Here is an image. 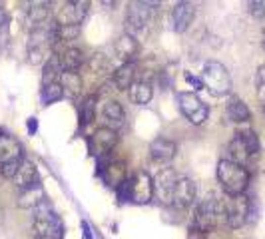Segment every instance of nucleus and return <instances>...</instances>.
<instances>
[{
    "label": "nucleus",
    "instance_id": "35",
    "mask_svg": "<svg viewBox=\"0 0 265 239\" xmlns=\"http://www.w3.org/2000/svg\"><path fill=\"white\" fill-rule=\"evenodd\" d=\"M116 194H118V200L124 204V202H130V177L120 185L116 187Z\"/></svg>",
    "mask_w": 265,
    "mask_h": 239
},
{
    "label": "nucleus",
    "instance_id": "18",
    "mask_svg": "<svg viewBox=\"0 0 265 239\" xmlns=\"http://www.w3.org/2000/svg\"><path fill=\"white\" fill-rule=\"evenodd\" d=\"M58 60L62 64V70H70V72H76L86 64V56L78 46H68L64 52L58 54Z\"/></svg>",
    "mask_w": 265,
    "mask_h": 239
},
{
    "label": "nucleus",
    "instance_id": "15",
    "mask_svg": "<svg viewBox=\"0 0 265 239\" xmlns=\"http://www.w3.org/2000/svg\"><path fill=\"white\" fill-rule=\"evenodd\" d=\"M44 202H46V189H44V185L40 181H36V183L24 187L20 192L16 204H18V207H22V209H36Z\"/></svg>",
    "mask_w": 265,
    "mask_h": 239
},
{
    "label": "nucleus",
    "instance_id": "3",
    "mask_svg": "<svg viewBox=\"0 0 265 239\" xmlns=\"http://www.w3.org/2000/svg\"><path fill=\"white\" fill-rule=\"evenodd\" d=\"M201 82L211 96L219 98V96H228L232 92V76H230L228 68L217 60H209L203 64Z\"/></svg>",
    "mask_w": 265,
    "mask_h": 239
},
{
    "label": "nucleus",
    "instance_id": "36",
    "mask_svg": "<svg viewBox=\"0 0 265 239\" xmlns=\"http://www.w3.org/2000/svg\"><path fill=\"white\" fill-rule=\"evenodd\" d=\"M249 12H251L253 16H265L263 2H251V4H249Z\"/></svg>",
    "mask_w": 265,
    "mask_h": 239
},
{
    "label": "nucleus",
    "instance_id": "32",
    "mask_svg": "<svg viewBox=\"0 0 265 239\" xmlns=\"http://www.w3.org/2000/svg\"><path fill=\"white\" fill-rule=\"evenodd\" d=\"M86 64L90 66V72H92V74H102V72H108V70H110V62H108V58H106L102 52L92 54L90 60H86Z\"/></svg>",
    "mask_w": 265,
    "mask_h": 239
},
{
    "label": "nucleus",
    "instance_id": "39",
    "mask_svg": "<svg viewBox=\"0 0 265 239\" xmlns=\"http://www.w3.org/2000/svg\"><path fill=\"white\" fill-rule=\"evenodd\" d=\"M26 128H28V132H30V136H34V134L38 132V120H36V118H28V120H26Z\"/></svg>",
    "mask_w": 265,
    "mask_h": 239
},
{
    "label": "nucleus",
    "instance_id": "5",
    "mask_svg": "<svg viewBox=\"0 0 265 239\" xmlns=\"http://www.w3.org/2000/svg\"><path fill=\"white\" fill-rule=\"evenodd\" d=\"M152 6H158V2H132L130 4L126 20H124L126 34L138 38L146 30V26L150 22V16H152Z\"/></svg>",
    "mask_w": 265,
    "mask_h": 239
},
{
    "label": "nucleus",
    "instance_id": "26",
    "mask_svg": "<svg viewBox=\"0 0 265 239\" xmlns=\"http://www.w3.org/2000/svg\"><path fill=\"white\" fill-rule=\"evenodd\" d=\"M62 64L58 60V54H52L48 58V62L44 64V72H42V86H50V84H56L60 74H62Z\"/></svg>",
    "mask_w": 265,
    "mask_h": 239
},
{
    "label": "nucleus",
    "instance_id": "4",
    "mask_svg": "<svg viewBox=\"0 0 265 239\" xmlns=\"http://www.w3.org/2000/svg\"><path fill=\"white\" fill-rule=\"evenodd\" d=\"M224 215V204H219L213 198H207L198 205L194 215V231L196 233H207L217 227L219 217ZM226 217V215H224Z\"/></svg>",
    "mask_w": 265,
    "mask_h": 239
},
{
    "label": "nucleus",
    "instance_id": "22",
    "mask_svg": "<svg viewBox=\"0 0 265 239\" xmlns=\"http://www.w3.org/2000/svg\"><path fill=\"white\" fill-rule=\"evenodd\" d=\"M12 160H22V148L16 139L4 136L0 139V164L12 162Z\"/></svg>",
    "mask_w": 265,
    "mask_h": 239
},
{
    "label": "nucleus",
    "instance_id": "40",
    "mask_svg": "<svg viewBox=\"0 0 265 239\" xmlns=\"http://www.w3.org/2000/svg\"><path fill=\"white\" fill-rule=\"evenodd\" d=\"M82 237L84 239H94L92 237V233H90V227H88V223H86V221H82Z\"/></svg>",
    "mask_w": 265,
    "mask_h": 239
},
{
    "label": "nucleus",
    "instance_id": "41",
    "mask_svg": "<svg viewBox=\"0 0 265 239\" xmlns=\"http://www.w3.org/2000/svg\"><path fill=\"white\" fill-rule=\"evenodd\" d=\"M257 98H259L261 108H263V112H265V86H259V88H257Z\"/></svg>",
    "mask_w": 265,
    "mask_h": 239
},
{
    "label": "nucleus",
    "instance_id": "23",
    "mask_svg": "<svg viewBox=\"0 0 265 239\" xmlns=\"http://www.w3.org/2000/svg\"><path fill=\"white\" fill-rule=\"evenodd\" d=\"M78 118H80V126L86 128L96 120V96L88 94L80 106H78Z\"/></svg>",
    "mask_w": 265,
    "mask_h": 239
},
{
    "label": "nucleus",
    "instance_id": "20",
    "mask_svg": "<svg viewBox=\"0 0 265 239\" xmlns=\"http://www.w3.org/2000/svg\"><path fill=\"white\" fill-rule=\"evenodd\" d=\"M226 112H228V118H230L232 122H235V124H245V122H249V118H251V112H249L247 104L243 102L241 98H237V96L230 98Z\"/></svg>",
    "mask_w": 265,
    "mask_h": 239
},
{
    "label": "nucleus",
    "instance_id": "38",
    "mask_svg": "<svg viewBox=\"0 0 265 239\" xmlns=\"http://www.w3.org/2000/svg\"><path fill=\"white\" fill-rule=\"evenodd\" d=\"M255 86H265V64H261L255 72Z\"/></svg>",
    "mask_w": 265,
    "mask_h": 239
},
{
    "label": "nucleus",
    "instance_id": "12",
    "mask_svg": "<svg viewBox=\"0 0 265 239\" xmlns=\"http://www.w3.org/2000/svg\"><path fill=\"white\" fill-rule=\"evenodd\" d=\"M196 183L194 179L190 177H178L175 181V189H173V200H171V205L178 207V209H188L190 205H194L196 202Z\"/></svg>",
    "mask_w": 265,
    "mask_h": 239
},
{
    "label": "nucleus",
    "instance_id": "17",
    "mask_svg": "<svg viewBox=\"0 0 265 239\" xmlns=\"http://www.w3.org/2000/svg\"><path fill=\"white\" fill-rule=\"evenodd\" d=\"M100 177H104L108 185H112V187H120V185L128 179V170H126V164H124V162H120V160H114V162L110 160L108 168L104 170V173H102Z\"/></svg>",
    "mask_w": 265,
    "mask_h": 239
},
{
    "label": "nucleus",
    "instance_id": "13",
    "mask_svg": "<svg viewBox=\"0 0 265 239\" xmlns=\"http://www.w3.org/2000/svg\"><path fill=\"white\" fill-rule=\"evenodd\" d=\"M194 16H196L194 4H190V2H178V4L171 8V28H173L178 34H184V32L192 26Z\"/></svg>",
    "mask_w": 265,
    "mask_h": 239
},
{
    "label": "nucleus",
    "instance_id": "44",
    "mask_svg": "<svg viewBox=\"0 0 265 239\" xmlns=\"http://www.w3.org/2000/svg\"><path fill=\"white\" fill-rule=\"evenodd\" d=\"M194 239H203V237H199V235H196V237H194Z\"/></svg>",
    "mask_w": 265,
    "mask_h": 239
},
{
    "label": "nucleus",
    "instance_id": "8",
    "mask_svg": "<svg viewBox=\"0 0 265 239\" xmlns=\"http://www.w3.org/2000/svg\"><path fill=\"white\" fill-rule=\"evenodd\" d=\"M247 213H249V198L243 196H228L224 202V215L226 223L232 229H239L243 223H247Z\"/></svg>",
    "mask_w": 265,
    "mask_h": 239
},
{
    "label": "nucleus",
    "instance_id": "24",
    "mask_svg": "<svg viewBox=\"0 0 265 239\" xmlns=\"http://www.w3.org/2000/svg\"><path fill=\"white\" fill-rule=\"evenodd\" d=\"M58 84L62 86L64 94H70V96H78L82 92V76L78 72H70V70H64L58 78Z\"/></svg>",
    "mask_w": 265,
    "mask_h": 239
},
{
    "label": "nucleus",
    "instance_id": "43",
    "mask_svg": "<svg viewBox=\"0 0 265 239\" xmlns=\"http://www.w3.org/2000/svg\"><path fill=\"white\" fill-rule=\"evenodd\" d=\"M2 137H4V134H2V130H0V139H2Z\"/></svg>",
    "mask_w": 265,
    "mask_h": 239
},
{
    "label": "nucleus",
    "instance_id": "29",
    "mask_svg": "<svg viewBox=\"0 0 265 239\" xmlns=\"http://www.w3.org/2000/svg\"><path fill=\"white\" fill-rule=\"evenodd\" d=\"M102 112H104V118L110 120V124L118 126V124L124 122V108H122V104L118 102V100H106Z\"/></svg>",
    "mask_w": 265,
    "mask_h": 239
},
{
    "label": "nucleus",
    "instance_id": "42",
    "mask_svg": "<svg viewBox=\"0 0 265 239\" xmlns=\"http://www.w3.org/2000/svg\"><path fill=\"white\" fill-rule=\"evenodd\" d=\"M6 22H8V20H6V14H4V10L0 8V28H2V26H4Z\"/></svg>",
    "mask_w": 265,
    "mask_h": 239
},
{
    "label": "nucleus",
    "instance_id": "21",
    "mask_svg": "<svg viewBox=\"0 0 265 239\" xmlns=\"http://www.w3.org/2000/svg\"><path fill=\"white\" fill-rule=\"evenodd\" d=\"M152 96H154V88L148 80H136L130 88V100L136 106H146V104L152 102Z\"/></svg>",
    "mask_w": 265,
    "mask_h": 239
},
{
    "label": "nucleus",
    "instance_id": "19",
    "mask_svg": "<svg viewBox=\"0 0 265 239\" xmlns=\"http://www.w3.org/2000/svg\"><path fill=\"white\" fill-rule=\"evenodd\" d=\"M112 82L118 90H130L136 82V64H122L114 70Z\"/></svg>",
    "mask_w": 265,
    "mask_h": 239
},
{
    "label": "nucleus",
    "instance_id": "6",
    "mask_svg": "<svg viewBox=\"0 0 265 239\" xmlns=\"http://www.w3.org/2000/svg\"><path fill=\"white\" fill-rule=\"evenodd\" d=\"M88 6L90 4L86 0H68V2H62L52 12L54 22L58 26H80L82 20L86 18Z\"/></svg>",
    "mask_w": 265,
    "mask_h": 239
},
{
    "label": "nucleus",
    "instance_id": "28",
    "mask_svg": "<svg viewBox=\"0 0 265 239\" xmlns=\"http://www.w3.org/2000/svg\"><path fill=\"white\" fill-rule=\"evenodd\" d=\"M14 181H16V185L22 187V189L28 187V185H32V183H36V181H40V179H38L36 166H34L32 162H22V166H20V170L16 173Z\"/></svg>",
    "mask_w": 265,
    "mask_h": 239
},
{
    "label": "nucleus",
    "instance_id": "9",
    "mask_svg": "<svg viewBox=\"0 0 265 239\" xmlns=\"http://www.w3.org/2000/svg\"><path fill=\"white\" fill-rule=\"evenodd\" d=\"M154 200V177L148 171H136L130 177V202L140 205Z\"/></svg>",
    "mask_w": 265,
    "mask_h": 239
},
{
    "label": "nucleus",
    "instance_id": "7",
    "mask_svg": "<svg viewBox=\"0 0 265 239\" xmlns=\"http://www.w3.org/2000/svg\"><path fill=\"white\" fill-rule=\"evenodd\" d=\"M178 104H180L182 114L194 126L205 124V120L209 116V108H207V104L201 102V98H199L196 92H180L178 94Z\"/></svg>",
    "mask_w": 265,
    "mask_h": 239
},
{
    "label": "nucleus",
    "instance_id": "16",
    "mask_svg": "<svg viewBox=\"0 0 265 239\" xmlns=\"http://www.w3.org/2000/svg\"><path fill=\"white\" fill-rule=\"evenodd\" d=\"M175 154H178V146H175V141H171L167 137H156L150 144V156L154 162L167 164L175 158Z\"/></svg>",
    "mask_w": 265,
    "mask_h": 239
},
{
    "label": "nucleus",
    "instance_id": "33",
    "mask_svg": "<svg viewBox=\"0 0 265 239\" xmlns=\"http://www.w3.org/2000/svg\"><path fill=\"white\" fill-rule=\"evenodd\" d=\"M56 24V22H54ZM56 42H70V40H76L80 36V26H58L56 24Z\"/></svg>",
    "mask_w": 265,
    "mask_h": 239
},
{
    "label": "nucleus",
    "instance_id": "34",
    "mask_svg": "<svg viewBox=\"0 0 265 239\" xmlns=\"http://www.w3.org/2000/svg\"><path fill=\"white\" fill-rule=\"evenodd\" d=\"M24 160H12V162H6V164H0V175L6 177V179H14L16 173L20 170Z\"/></svg>",
    "mask_w": 265,
    "mask_h": 239
},
{
    "label": "nucleus",
    "instance_id": "45",
    "mask_svg": "<svg viewBox=\"0 0 265 239\" xmlns=\"http://www.w3.org/2000/svg\"><path fill=\"white\" fill-rule=\"evenodd\" d=\"M263 6H265V2H263Z\"/></svg>",
    "mask_w": 265,
    "mask_h": 239
},
{
    "label": "nucleus",
    "instance_id": "2",
    "mask_svg": "<svg viewBox=\"0 0 265 239\" xmlns=\"http://www.w3.org/2000/svg\"><path fill=\"white\" fill-rule=\"evenodd\" d=\"M32 235L34 239H62L64 235V223L60 215L46 202L36 207L32 219Z\"/></svg>",
    "mask_w": 265,
    "mask_h": 239
},
{
    "label": "nucleus",
    "instance_id": "14",
    "mask_svg": "<svg viewBox=\"0 0 265 239\" xmlns=\"http://www.w3.org/2000/svg\"><path fill=\"white\" fill-rule=\"evenodd\" d=\"M114 50H116V56L124 64H134V60L140 56V42H138V38H134V36L124 32L116 40Z\"/></svg>",
    "mask_w": 265,
    "mask_h": 239
},
{
    "label": "nucleus",
    "instance_id": "11",
    "mask_svg": "<svg viewBox=\"0 0 265 239\" xmlns=\"http://www.w3.org/2000/svg\"><path fill=\"white\" fill-rule=\"evenodd\" d=\"M175 181H178V175H175L173 168H164L154 177V198H158L160 204L171 205Z\"/></svg>",
    "mask_w": 265,
    "mask_h": 239
},
{
    "label": "nucleus",
    "instance_id": "10",
    "mask_svg": "<svg viewBox=\"0 0 265 239\" xmlns=\"http://www.w3.org/2000/svg\"><path fill=\"white\" fill-rule=\"evenodd\" d=\"M118 132L110 126H100L90 136V152L92 156H110V152L118 146Z\"/></svg>",
    "mask_w": 265,
    "mask_h": 239
},
{
    "label": "nucleus",
    "instance_id": "30",
    "mask_svg": "<svg viewBox=\"0 0 265 239\" xmlns=\"http://www.w3.org/2000/svg\"><path fill=\"white\" fill-rule=\"evenodd\" d=\"M64 96H66V94H64V90H62V86L56 82V84H50V86H44V88H42L40 102H42V106H50V104L60 102Z\"/></svg>",
    "mask_w": 265,
    "mask_h": 239
},
{
    "label": "nucleus",
    "instance_id": "1",
    "mask_svg": "<svg viewBox=\"0 0 265 239\" xmlns=\"http://www.w3.org/2000/svg\"><path fill=\"white\" fill-rule=\"evenodd\" d=\"M217 181L228 196H243L249 187V171L232 160L224 158L217 162Z\"/></svg>",
    "mask_w": 265,
    "mask_h": 239
},
{
    "label": "nucleus",
    "instance_id": "31",
    "mask_svg": "<svg viewBox=\"0 0 265 239\" xmlns=\"http://www.w3.org/2000/svg\"><path fill=\"white\" fill-rule=\"evenodd\" d=\"M239 137L243 139V144H245V148H247V152H249V156H257L259 152H261V141H259V136L255 134V130H243V132H237Z\"/></svg>",
    "mask_w": 265,
    "mask_h": 239
},
{
    "label": "nucleus",
    "instance_id": "27",
    "mask_svg": "<svg viewBox=\"0 0 265 239\" xmlns=\"http://www.w3.org/2000/svg\"><path fill=\"white\" fill-rule=\"evenodd\" d=\"M50 2H32L28 8V24H32V28L46 24V18L50 14Z\"/></svg>",
    "mask_w": 265,
    "mask_h": 239
},
{
    "label": "nucleus",
    "instance_id": "37",
    "mask_svg": "<svg viewBox=\"0 0 265 239\" xmlns=\"http://www.w3.org/2000/svg\"><path fill=\"white\" fill-rule=\"evenodd\" d=\"M186 80L194 86V90H203V88H205V86H203V82H201V78H196V76H194V74H190V72L186 74Z\"/></svg>",
    "mask_w": 265,
    "mask_h": 239
},
{
    "label": "nucleus",
    "instance_id": "25",
    "mask_svg": "<svg viewBox=\"0 0 265 239\" xmlns=\"http://www.w3.org/2000/svg\"><path fill=\"white\" fill-rule=\"evenodd\" d=\"M228 152H230V158L228 160H232L235 164H239V166H245L247 162H249V152H247V148H245V144H243V139L239 137V134H235L233 139L230 141V146H228Z\"/></svg>",
    "mask_w": 265,
    "mask_h": 239
}]
</instances>
